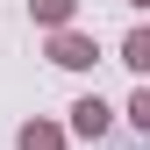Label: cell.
I'll use <instances>...</instances> for the list:
<instances>
[{
	"mask_svg": "<svg viewBox=\"0 0 150 150\" xmlns=\"http://www.w3.org/2000/svg\"><path fill=\"white\" fill-rule=\"evenodd\" d=\"M50 64H64V71H93L100 64V43L79 29H50Z\"/></svg>",
	"mask_w": 150,
	"mask_h": 150,
	"instance_id": "cell-1",
	"label": "cell"
},
{
	"mask_svg": "<svg viewBox=\"0 0 150 150\" xmlns=\"http://www.w3.org/2000/svg\"><path fill=\"white\" fill-rule=\"evenodd\" d=\"M122 64L136 71V79L150 71V36H143V29H129V43H122Z\"/></svg>",
	"mask_w": 150,
	"mask_h": 150,
	"instance_id": "cell-5",
	"label": "cell"
},
{
	"mask_svg": "<svg viewBox=\"0 0 150 150\" xmlns=\"http://www.w3.org/2000/svg\"><path fill=\"white\" fill-rule=\"evenodd\" d=\"M129 7H150V0H129Z\"/></svg>",
	"mask_w": 150,
	"mask_h": 150,
	"instance_id": "cell-7",
	"label": "cell"
},
{
	"mask_svg": "<svg viewBox=\"0 0 150 150\" xmlns=\"http://www.w3.org/2000/svg\"><path fill=\"white\" fill-rule=\"evenodd\" d=\"M107 129H115V107H107L100 93H86V100H71V136H86V143H100Z\"/></svg>",
	"mask_w": 150,
	"mask_h": 150,
	"instance_id": "cell-2",
	"label": "cell"
},
{
	"mask_svg": "<svg viewBox=\"0 0 150 150\" xmlns=\"http://www.w3.org/2000/svg\"><path fill=\"white\" fill-rule=\"evenodd\" d=\"M129 122H136V129H150V93H143V86L129 93Z\"/></svg>",
	"mask_w": 150,
	"mask_h": 150,
	"instance_id": "cell-6",
	"label": "cell"
},
{
	"mask_svg": "<svg viewBox=\"0 0 150 150\" xmlns=\"http://www.w3.org/2000/svg\"><path fill=\"white\" fill-rule=\"evenodd\" d=\"M36 29H71V14H79V0H29Z\"/></svg>",
	"mask_w": 150,
	"mask_h": 150,
	"instance_id": "cell-4",
	"label": "cell"
},
{
	"mask_svg": "<svg viewBox=\"0 0 150 150\" xmlns=\"http://www.w3.org/2000/svg\"><path fill=\"white\" fill-rule=\"evenodd\" d=\"M14 150H64V129L36 115V122H22V129H14Z\"/></svg>",
	"mask_w": 150,
	"mask_h": 150,
	"instance_id": "cell-3",
	"label": "cell"
}]
</instances>
